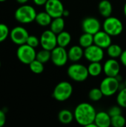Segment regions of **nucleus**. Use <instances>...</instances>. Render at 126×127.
Wrapping results in <instances>:
<instances>
[{"instance_id":"obj_1","label":"nucleus","mask_w":126,"mask_h":127,"mask_svg":"<svg viewBox=\"0 0 126 127\" xmlns=\"http://www.w3.org/2000/svg\"><path fill=\"white\" fill-rule=\"evenodd\" d=\"M75 121L81 126L88 127L94 123L97 115L94 107L88 103H81L76 106L74 112Z\"/></svg>"},{"instance_id":"obj_2","label":"nucleus","mask_w":126,"mask_h":127,"mask_svg":"<svg viewBox=\"0 0 126 127\" xmlns=\"http://www.w3.org/2000/svg\"><path fill=\"white\" fill-rule=\"evenodd\" d=\"M36 14V10L32 6L24 4L16 10L14 16L17 22L22 24H29L35 21Z\"/></svg>"},{"instance_id":"obj_3","label":"nucleus","mask_w":126,"mask_h":127,"mask_svg":"<svg viewBox=\"0 0 126 127\" xmlns=\"http://www.w3.org/2000/svg\"><path fill=\"white\" fill-rule=\"evenodd\" d=\"M67 73L68 77L75 82H84L89 76L88 67L76 63L68 67Z\"/></svg>"},{"instance_id":"obj_4","label":"nucleus","mask_w":126,"mask_h":127,"mask_svg":"<svg viewBox=\"0 0 126 127\" xmlns=\"http://www.w3.org/2000/svg\"><path fill=\"white\" fill-rule=\"evenodd\" d=\"M73 94V86L69 82L62 81L59 83L54 88L53 92V97L59 102L68 100Z\"/></svg>"},{"instance_id":"obj_5","label":"nucleus","mask_w":126,"mask_h":127,"mask_svg":"<svg viewBox=\"0 0 126 127\" xmlns=\"http://www.w3.org/2000/svg\"><path fill=\"white\" fill-rule=\"evenodd\" d=\"M102 28L103 31L111 36H117L123 31V22L118 18L114 16L105 18L102 25Z\"/></svg>"},{"instance_id":"obj_6","label":"nucleus","mask_w":126,"mask_h":127,"mask_svg":"<svg viewBox=\"0 0 126 127\" xmlns=\"http://www.w3.org/2000/svg\"><path fill=\"white\" fill-rule=\"evenodd\" d=\"M120 81L116 77H107L102 80L100 83V89L104 96L110 97L116 94L120 90Z\"/></svg>"},{"instance_id":"obj_7","label":"nucleus","mask_w":126,"mask_h":127,"mask_svg":"<svg viewBox=\"0 0 126 127\" xmlns=\"http://www.w3.org/2000/svg\"><path fill=\"white\" fill-rule=\"evenodd\" d=\"M16 56L22 63L29 65L32 61L36 59V52L34 48L25 43L19 45V48L16 51Z\"/></svg>"},{"instance_id":"obj_8","label":"nucleus","mask_w":126,"mask_h":127,"mask_svg":"<svg viewBox=\"0 0 126 127\" xmlns=\"http://www.w3.org/2000/svg\"><path fill=\"white\" fill-rule=\"evenodd\" d=\"M40 45L42 48L52 51L57 45V35L50 29L45 31L40 36Z\"/></svg>"},{"instance_id":"obj_9","label":"nucleus","mask_w":126,"mask_h":127,"mask_svg":"<svg viewBox=\"0 0 126 127\" xmlns=\"http://www.w3.org/2000/svg\"><path fill=\"white\" fill-rule=\"evenodd\" d=\"M68 60V51L65 50V48L57 45L51 51L50 60L56 66H64Z\"/></svg>"},{"instance_id":"obj_10","label":"nucleus","mask_w":126,"mask_h":127,"mask_svg":"<svg viewBox=\"0 0 126 127\" xmlns=\"http://www.w3.org/2000/svg\"><path fill=\"white\" fill-rule=\"evenodd\" d=\"M45 11L53 19L63 16L64 5L60 0H48L45 4Z\"/></svg>"},{"instance_id":"obj_11","label":"nucleus","mask_w":126,"mask_h":127,"mask_svg":"<svg viewBox=\"0 0 126 127\" xmlns=\"http://www.w3.org/2000/svg\"><path fill=\"white\" fill-rule=\"evenodd\" d=\"M84 57H85V59L88 61H89L91 63L101 62L104 58L103 48L97 46L95 44H93L91 46L85 48Z\"/></svg>"},{"instance_id":"obj_12","label":"nucleus","mask_w":126,"mask_h":127,"mask_svg":"<svg viewBox=\"0 0 126 127\" xmlns=\"http://www.w3.org/2000/svg\"><path fill=\"white\" fill-rule=\"evenodd\" d=\"M28 36L29 33L27 31L21 26L15 27L10 31V37L12 42L18 45L25 44Z\"/></svg>"},{"instance_id":"obj_13","label":"nucleus","mask_w":126,"mask_h":127,"mask_svg":"<svg viewBox=\"0 0 126 127\" xmlns=\"http://www.w3.org/2000/svg\"><path fill=\"white\" fill-rule=\"evenodd\" d=\"M82 28L85 33L94 35L101 29L100 22L94 17H87L82 22Z\"/></svg>"},{"instance_id":"obj_14","label":"nucleus","mask_w":126,"mask_h":127,"mask_svg":"<svg viewBox=\"0 0 126 127\" xmlns=\"http://www.w3.org/2000/svg\"><path fill=\"white\" fill-rule=\"evenodd\" d=\"M103 71L107 77H117L120 71L119 62L114 58L107 60L103 65Z\"/></svg>"},{"instance_id":"obj_15","label":"nucleus","mask_w":126,"mask_h":127,"mask_svg":"<svg viewBox=\"0 0 126 127\" xmlns=\"http://www.w3.org/2000/svg\"><path fill=\"white\" fill-rule=\"evenodd\" d=\"M111 36L104 31H100L94 35V44L105 49L111 44Z\"/></svg>"},{"instance_id":"obj_16","label":"nucleus","mask_w":126,"mask_h":127,"mask_svg":"<svg viewBox=\"0 0 126 127\" xmlns=\"http://www.w3.org/2000/svg\"><path fill=\"white\" fill-rule=\"evenodd\" d=\"M111 117L106 112H97L94 120V123L97 124V127H109L111 126Z\"/></svg>"},{"instance_id":"obj_17","label":"nucleus","mask_w":126,"mask_h":127,"mask_svg":"<svg viewBox=\"0 0 126 127\" xmlns=\"http://www.w3.org/2000/svg\"><path fill=\"white\" fill-rule=\"evenodd\" d=\"M68 55L69 60L74 63L78 62L84 56L83 48L80 45H74L68 51Z\"/></svg>"},{"instance_id":"obj_18","label":"nucleus","mask_w":126,"mask_h":127,"mask_svg":"<svg viewBox=\"0 0 126 127\" xmlns=\"http://www.w3.org/2000/svg\"><path fill=\"white\" fill-rule=\"evenodd\" d=\"M98 9L100 13L105 18L111 16L113 11L112 4L108 0H102L99 3Z\"/></svg>"},{"instance_id":"obj_19","label":"nucleus","mask_w":126,"mask_h":127,"mask_svg":"<svg viewBox=\"0 0 126 127\" xmlns=\"http://www.w3.org/2000/svg\"><path fill=\"white\" fill-rule=\"evenodd\" d=\"M65 20L62 18V16L53 18V19H52V22L50 25V30L57 35L60 32L63 31L65 28Z\"/></svg>"},{"instance_id":"obj_20","label":"nucleus","mask_w":126,"mask_h":127,"mask_svg":"<svg viewBox=\"0 0 126 127\" xmlns=\"http://www.w3.org/2000/svg\"><path fill=\"white\" fill-rule=\"evenodd\" d=\"M52 19L53 18L46 11H42L36 14L35 21L39 25L45 27V26L50 25L52 22Z\"/></svg>"},{"instance_id":"obj_21","label":"nucleus","mask_w":126,"mask_h":127,"mask_svg":"<svg viewBox=\"0 0 126 127\" xmlns=\"http://www.w3.org/2000/svg\"><path fill=\"white\" fill-rule=\"evenodd\" d=\"M58 119L63 124H69L74 119V115L68 109H62L58 114Z\"/></svg>"},{"instance_id":"obj_22","label":"nucleus","mask_w":126,"mask_h":127,"mask_svg":"<svg viewBox=\"0 0 126 127\" xmlns=\"http://www.w3.org/2000/svg\"><path fill=\"white\" fill-rule=\"evenodd\" d=\"M71 42V36L67 31H62L57 34V45L61 47H67Z\"/></svg>"},{"instance_id":"obj_23","label":"nucleus","mask_w":126,"mask_h":127,"mask_svg":"<svg viewBox=\"0 0 126 127\" xmlns=\"http://www.w3.org/2000/svg\"><path fill=\"white\" fill-rule=\"evenodd\" d=\"M89 75L91 77H98L103 71V66L100 62H92L88 66Z\"/></svg>"},{"instance_id":"obj_24","label":"nucleus","mask_w":126,"mask_h":127,"mask_svg":"<svg viewBox=\"0 0 126 127\" xmlns=\"http://www.w3.org/2000/svg\"><path fill=\"white\" fill-rule=\"evenodd\" d=\"M79 44L83 48H86L94 44V35L85 33H82L79 39Z\"/></svg>"},{"instance_id":"obj_25","label":"nucleus","mask_w":126,"mask_h":127,"mask_svg":"<svg viewBox=\"0 0 126 127\" xmlns=\"http://www.w3.org/2000/svg\"><path fill=\"white\" fill-rule=\"evenodd\" d=\"M107 53H108V55L110 57V58L117 59L118 57H120L123 53V50H122V48L119 45L111 43L107 48Z\"/></svg>"},{"instance_id":"obj_26","label":"nucleus","mask_w":126,"mask_h":127,"mask_svg":"<svg viewBox=\"0 0 126 127\" xmlns=\"http://www.w3.org/2000/svg\"><path fill=\"white\" fill-rule=\"evenodd\" d=\"M50 57H51V51L42 48V50L36 53V59L45 64L50 60Z\"/></svg>"},{"instance_id":"obj_27","label":"nucleus","mask_w":126,"mask_h":127,"mask_svg":"<svg viewBox=\"0 0 126 127\" xmlns=\"http://www.w3.org/2000/svg\"><path fill=\"white\" fill-rule=\"evenodd\" d=\"M29 67H30V71L33 72L34 74H39L42 73L44 71V63H41L36 59H35L33 61H32L29 64Z\"/></svg>"},{"instance_id":"obj_28","label":"nucleus","mask_w":126,"mask_h":127,"mask_svg":"<svg viewBox=\"0 0 126 127\" xmlns=\"http://www.w3.org/2000/svg\"><path fill=\"white\" fill-rule=\"evenodd\" d=\"M103 96H104V95L100 88H94V89H91L89 93H88L89 99L94 102H97V101L100 100Z\"/></svg>"},{"instance_id":"obj_29","label":"nucleus","mask_w":126,"mask_h":127,"mask_svg":"<svg viewBox=\"0 0 126 127\" xmlns=\"http://www.w3.org/2000/svg\"><path fill=\"white\" fill-rule=\"evenodd\" d=\"M117 103L121 108H126V86L119 90L117 96Z\"/></svg>"},{"instance_id":"obj_30","label":"nucleus","mask_w":126,"mask_h":127,"mask_svg":"<svg viewBox=\"0 0 126 127\" xmlns=\"http://www.w3.org/2000/svg\"><path fill=\"white\" fill-rule=\"evenodd\" d=\"M126 124V118L121 115L111 117V124L114 127H123Z\"/></svg>"},{"instance_id":"obj_31","label":"nucleus","mask_w":126,"mask_h":127,"mask_svg":"<svg viewBox=\"0 0 126 127\" xmlns=\"http://www.w3.org/2000/svg\"><path fill=\"white\" fill-rule=\"evenodd\" d=\"M10 35L8 27L3 23H0V42L4 41Z\"/></svg>"},{"instance_id":"obj_32","label":"nucleus","mask_w":126,"mask_h":127,"mask_svg":"<svg viewBox=\"0 0 126 127\" xmlns=\"http://www.w3.org/2000/svg\"><path fill=\"white\" fill-rule=\"evenodd\" d=\"M26 44H27L28 45L33 47V48H36L39 46V45L40 44V39H39L36 36H33V35H29Z\"/></svg>"},{"instance_id":"obj_33","label":"nucleus","mask_w":126,"mask_h":127,"mask_svg":"<svg viewBox=\"0 0 126 127\" xmlns=\"http://www.w3.org/2000/svg\"><path fill=\"white\" fill-rule=\"evenodd\" d=\"M108 113L109 114V115L111 117H114V116H116V115H121L122 114V109H121V107L119 106H114L112 107H111L108 111Z\"/></svg>"},{"instance_id":"obj_34","label":"nucleus","mask_w":126,"mask_h":127,"mask_svg":"<svg viewBox=\"0 0 126 127\" xmlns=\"http://www.w3.org/2000/svg\"><path fill=\"white\" fill-rule=\"evenodd\" d=\"M6 122V116L4 111L0 110V127H2Z\"/></svg>"},{"instance_id":"obj_35","label":"nucleus","mask_w":126,"mask_h":127,"mask_svg":"<svg viewBox=\"0 0 126 127\" xmlns=\"http://www.w3.org/2000/svg\"><path fill=\"white\" fill-rule=\"evenodd\" d=\"M120 58V62L122 63V64L126 67V50L123 51Z\"/></svg>"},{"instance_id":"obj_36","label":"nucleus","mask_w":126,"mask_h":127,"mask_svg":"<svg viewBox=\"0 0 126 127\" xmlns=\"http://www.w3.org/2000/svg\"><path fill=\"white\" fill-rule=\"evenodd\" d=\"M33 1L36 5L42 6V5H45L48 0H33Z\"/></svg>"},{"instance_id":"obj_37","label":"nucleus","mask_w":126,"mask_h":127,"mask_svg":"<svg viewBox=\"0 0 126 127\" xmlns=\"http://www.w3.org/2000/svg\"><path fill=\"white\" fill-rule=\"evenodd\" d=\"M29 0H16V1L21 4H26Z\"/></svg>"},{"instance_id":"obj_38","label":"nucleus","mask_w":126,"mask_h":127,"mask_svg":"<svg viewBox=\"0 0 126 127\" xmlns=\"http://www.w3.org/2000/svg\"><path fill=\"white\" fill-rule=\"evenodd\" d=\"M69 14H70V13H69V11L68 10H64V12H63V16H68Z\"/></svg>"},{"instance_id":"obj_39","label":"nucleus","mask_w":126,"mask_h":127,"mask_svg":"<svg viewBox=\"0 0 126 127\" xmlns=\"http://www.w3.org/2000/svg\"><path fill=\"white\" fill-rule=\"evenodd\" d=\"M123 12H124V15H125V16L126 17V4H125V5H124V8H123Z\"/></svg>"},{"instance_id":"obj_40","label":"nucleus","mask_w":126,"mask_h":127,"mask_svg":"<svg viewBox=\"0 0 126 127\" xmlns=\"http://www.w3.org/2000/svg\"><path fill=\"white\" fill-rule=\"evenodd\" d=\"M6 0H0V2H4V1H5Z\"/></svg>"},{"instance_id":"obj_41","label":"nucleus","mask_w":126,"mask_h":127,"mask_svg":"<svg viewBox=\"0 0 126 127\" xmlns=\"http://www.w3.org/2000/svg\"><path fill=\"white\" fill-rule=\"evenodd\" d=\"M125 85H126V80H125Z\"/></svg>"},{"instance_id":"obj_42","label":"nucleus","mask_w":126,"mask_h":127,"mask_svg":"<svg viewBox=\"0 0 126 127\" xmlns=\"http://www.w3.org/2000/svg\"><path fill=\"white\" fill-rule=\"evenodd\" d=\"M0 68H1V62H0Z\"/></svg>"}]
</instances>
